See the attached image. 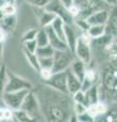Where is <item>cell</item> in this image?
<instances>
[{
	"mask_svg": "<svg viewBox=\"0 0 117 122\" xmlns=\"http://www.w3.org/2000/svg\"><path fill=\"white\" fill-rule=\"evenodd\" d=\"M86 67H88V64L85 63L84 61H81V59H78V58L75 57L73 62L71 63L69 69H70L71 72H73V73L76 75L78 78L81 79V81H82V78H84V75L86 73Z\"/></svg>",
	"mask_w": 117,
	"mask_h": 122,
	"instance_id": "44dd1931",
	"label": "cell"
},
{
	"mask_svg": "<svg viewBox=\"0 0 117 122\" xmlns=\"http://www.w3.org/2000/svg\"><path fill=\"white\" fill-rule=\"evenodd\" d=\"M67 89H68V94L73 95L77 91L82 90V81L75 75L73 72H71L70 69H67Z\"/></svg>",
	"mask_w": 117,
	"mask_h": 122,
	"instance_id": "ac0fdd59",
	"label": "cell"
},
{
	"mask_svg": "<svg viewBox=\"0 0 117 122\" xmlns=\"http://www.w3.org/2000/svg\"><path fill=\"white\" fill-rule=\"evenodd\" d=\"M41 109L46 121H69L72 111V98L68 94L58 92L45 85L36 91Z\"/></svg>",
	"mask_w": 117,
	"mask_h": 122,
	"instance_id": "6da1fadb",
	"label": "cell"
},
{
	"mask_svg": "<svg viewBox=\"0 0 117 122\" xmlns=\"http://www.w3.org/2000/svg\"><path fill=\"white\" fill-rule=\"evenodd\" d=\"M43 83L58 92L68 94V89H67V70L53 72L51 77L47 79V81H43Z\"/></svg>",
	"mask_w": 117,
	"mask_h": 122,
	"instance_id": "9c48e42d",
	"label": "cell"
},
{
	"mask_svg": "<svg viewBox=\"0 0 117 122\" xmlns=\"http://www.w3.org/2000/svg\"><path fill=\"white\" fill-rule=\"evenodd\" d=\"M33 85L31 81L20 76L13 72L8 71V81L5 87V92H16L21 90H33Z\"/></svg>",
	"mask_w": 117,
	"mask_h": 122,
	"instance_id": "30bf717a",
	"label": "cell"
},
{
	"mask_svg": "<svg viewBox=\"0 0 117 122\" xmlns=\"http://www.w3.org/2000/svg\"><path fill=\"white\" fill-rule=\"evenodd\" d=\"M25 1L31 4L33 7H45L50 0H25Z\"/></svg>",
	"mask_w": 117,
	"mask_h": 122,
	"instance_id": "8d00e7d4",
	"label": "cell"
},
{
	"mask_svg": "<svg viewBox=\"0 0 117 122\" xmlns=\"http://www.w3.org/2000/svg\"><path fill=\"white\" fill-rule=\"evenodd\" d=\"M7 121H14L13 111L5 105L0 106V122H7Z\"/></svg>",
	"mask_w": 117,
	"mask_h": 122,
	"instance_id": "4316f807",
	"label": "cell"
},
{
	"mask_svg": "<svg viewBox=\"0 0 117 122\" xmlns=\"http://www.w3.org/2000/svg\"><path fill=\"white\" fill-rule=\"evenodd\" d=\"M77 121L78 122H93V121H96V119H95V117H93L86 111L85 113L81 114V115H77Z\"/></svg>",
	"mask_w": 117,
	"mask_h": 122,
	"instance_id": "d590c367",
	"label": "cell"
},
{
	"mask_svg": "<svg viewBox=\"0 0 117 122\" xmlns=\"http://www.w3.org/2000/svg\"><path fill=\"white\" fill-rule=\"evenodd\" d=\"M92 41L93 39L89 36L86 32H82L81 34L78 41L74 49V55L76 58L84 61L85 63L89 64L93 61V50H92Z\"/></svg>",
	"mask_w": 117,
	"mask_h": 122,
	"instance_id": "3957f363",
	"label": "cell"
},
{
	"mask_svg": "<svg viewBox=\"0 0 117 122\" xmlns=\"http://www.w3.org/2000/svg\"><path fill=\"white\" fill-rule=\"evenodd\" d=\"M38 30L39 29H29V30H25V32L22 34V36H21V43L36 39Z\"/></svg>",
	"mask_w": 117,
	"mask_h": 122,
	"instance_id": "4dcf8cb0",
	"label": "cell"
},
{
	"mask_svg": "<svg viewBox=\"0 0 117 122\" xmlns=\"http://www.w3.org/2000/svg\"><path fill=\"white\" fill-rule=\"evenodd\" d=\"M7 2H14L13 0H0V7H1L3 4H5Z\"/></svg>",
	"mask_w": 117,
	"mask_h": 122,
	"instance_id": "7bdbcfd3",
	"label": "cell"
},
{
	"mask_svg": "<svg viewBox=\"0 0 117 122\" xmlns=\"http://www.w3.org/2000/svg\"><path fill=\"white\" fill-rule=\"evenodd\" d=\"M31 90H21V91H16V92H4L2 95L1 100L3 105L8 107L11 110H17L20 109L22 106L25 97L29 94Z\"/></svg>",
	"mask_w": 117,
	"mask_h": 122,
	"instance_id": "8992f818",
	"label": "cell"
},
{
	"mask_svg": "<svg viewBox=\"0 0 117 122\" xmlns=\"http://www.w3.org/2000/svg\"><path fill=\"white\" fill-rule=\"evenodd\" d=\"M109 11L110 8H102L93 12L91 15L86 17V20L90 25H106L109 18Z\"/></svg>",
	"mask_w": 117,
	"mask_h": 122,
	"instance_id": "4fadbf2b",
	"label": "cell"
},
{
	"mask_svg": "<svg viewBox=\"0 0 117 122\" xmlns=\"http://www.w3.org/2000/svg\"><path fill=\"white\" fill-rule=\"evenodd\" d=\"M71 98H72V101L73 102L84 103V104L86 105V92L84 90L77 91L76 93H74L73 95H71Z\"/></svg>",
	"mask_w": 117,
	"mask_h": 122,
	"instance_id": "836d02e7",
	"label": "cell"
},
{
	"mask_svg": "<svg viewBox=\"0 0 117 122\" xmlns=\"http://www.w3.org/2000/svg\"><path fill=\"white\" fill-rule=\"evenodd\" d=\"M22 48L28 50L30 52H33V53H36L37 52V49H38V43L36 39L31 40V41H27V42H24L22 43Z\"/></svg>",
	"mask_w": 117,
	"mask_h": 122,
	"instance_id": "d6a6232c",
	"label": "cell"
},
{
	"mask_svg": "<svg viewBox=\"0 0 117 122\" xmlns=\"http://www.w3.org/2000/svg\"><path fill=\"white\" fill-rule=\"evenodd\" d=\"M61 1L64 3V4H65L67 7H69L71 4H72V3L74 2V0H61Z\"/></svg>",
	"mask_w": 117,
	"mask_h": 122,
	"instance_id": "b9f144b4",
	"label": "cell"
},
{
	"mask_svg": "<svg viewBox=\"0 0 117 122\" xmlns=\"http://www.w3.org/2000/svg\"><path fill=\"white\" fill-rule=\"evenodd\" d=\"M103 1L106 3V5L109 7V8L117 5V0H103Z\"/></svg>",
	"mask_w": 117,
	"mask_h": 122,
	"instance_id": "ab89813d",
	"label": "cell"
},
{
	"mask_svg": "<svg viewBox=\"0 0 117 122\" xmlns=\"http://www.w3.org/2000/svg\"><path fill=\"white\" fill-rule=\"evenodd\" d=\"M21 109L25 110L33 118L34 121H46L42 109H41L39 99H38V96L34 89L30 91L27 95L24 103H22Z\"/></svg>",
	"mask_w": 117,
	"mask_h": 122,
	"instance_id": "277c9868",
	"label": "cell"
},
{
	"mask_svg": "<svg viewBox=\"0 0 117 122\" xmlns=\"http://www.w3.org/2000/svg\"><path fill=\"white\" fill-rule=\"evenodd\" d=\"M106 33H109L114 37L117 36V5L111 7L109 11V18L106 24Z\"/></svg>",
	"mask_w": 117,
	"mask_h": 122,
	"instance_id": "d6986e66",
	"label": "cell"
},
{
	"mask_svg": "<svg viewBox=\"0 0 117 122\" xmlns=\"http://www.w3.org/2000/svg\"><path fill=\"white\" fill-rule=\"evenodd\" d=\"M74 3L81 9L78 17L86 18L95 11L102 8H109L103 0H74Z\"/></svg>",
	"mask_w": 117,
	"mask_h": 122,
	"instance_id": "52a82bcc",
	"label": "cell"
},
{
	"mask_svg": "<svg viewBox=\"0 0 117 122\" xmlns=\"http://www.w3.org/2000/svg\"><path fill=\"white\" fill-rule=\"evenodd\" d=\"M13 116H14V121H18V122L34 121L33 118L21 108L17 110H13Z\"/></svg>",
	"mask_w": 117,
	"mask_h": 122,
	"instance_id": "f1b7e54d",
	"label": "cell"
},
{
	"mask_svg": "<svg viewBox=\"0 0 117 122\" xmlns=\"http://www.w3.org/2000/svg\"><path fill=\"white\" fill-rule=\"evenodd\" d=\"M108 110H109L108 103L105 102V101H102V100L95 103V104H92V105L88 106V112L93 117H95V119L105 115V114L108 112Z\"/></svg>",
	"mask_w": 117,
	"mask_h": 122,
	"instance_id": "e0dca14e",
	"label": "cell"
},
{
	"mask_svg": "<svg viewBox=\"0 0 117 122\" xmlns=\"http://www.w3.org/2000/svg\"><path fill=\"white\" fill-rule=\"evenodd\" d=\"M99 79H100V75L98 73L97 69L91 66V64H89L88 67H86V73L84 75V78H82V90L84 91L88 90L90 86L99 82Z\"/></svg>",
	"mask_w": 117,
	"mask_h": 122,
	"instance_id": "5bb4252c",
	"label": "cell"
},
{
	"mask_svg": "<svg viewBox=\"0 0 117 122\" xmlns=\"http://www.w3.org/2000/svg\"><path fill=\"white\" fill-rule=\"evenodd\" d=\"M45 7L52 13H54L56 16L61 17L65 24H73L74 22V18L70 14L68 7L61 0H50Z\"/></svg>",
	"mask_w": 117,
	"mask_h": 122,
	"instance_id": "ba28073f",
	"label": "cell"
},
{
	"mask_svg": "<svg viewBox=\"0 0 117 122\" xmlns=\"http://www.w3.org/2000/svg\"><path fill=\"white\" fill-rule=\"evenodd\" d=\"M39 73L41 75L42 81H47V79H49L51 77V75L53 74V71H52L51 68H41Z\"/></svg>",
	"mask_w": 117,
	"mask_h": 122,
	"instance_id": "74e56055",
	"label": "cell"
},
{
	"mask_svg": "<svg viewBox=\"0 0 117 122\" xmlns=\"http://www.w3.org/2000/svg\"><path fill=\"white\" fill-rule=\"evenodd\" d=\"M64 33H65V42L67 44L68 49L74 53V49L76 43L78 41L81 34L82 33L81 30L73 24H65L64 25Z\"/></svg>",
	"mask_w": 117,
	"mask_h": 122,
	"instance_id": "8fae6325",
	"label": "cell"
},
{
	"mask_svg": "<svg viewBox=\"0 0 117 122\" xmlns=\"http://www.w3.org/2000/svg\"><path fill=\"white\" fill-rule=\"evenodd\" d=\"M75 59V55L69 49L67 50H55L53 55V67L52 71L59 72L67 70Z\"/></svg>",
	"mask_w": 117,
	"mask_h": 122,
	"instance_id": "5b68a950",
	"label": "cell"
},
{
	"mask_svg": "<svg viewBox=\"0 0 117 122\" xmlns=\"http://www.w3.org/2000/svg\"><path fill=\"white\" fill-rule=\"evenodd\" d=\"M15 4H16L15 2H7L5 4H3L0 8H1L4 15H13L16 14L17 12V8Z\"/></svg>",
	"mask_w": 117,
	"mask_h": 122,
	"instance_id": "f546056e",
	"label": "cell"
},
{
	"mask_svg": "<svg viewBox=\"0 0 117 122\" xmlns=\"http://www.w3.org/2000/svg\"><path fill=\"white\" fill-rule=\"evenodd\" d=\"M86 106L95 104V103L99 102L102 100L101 98V86L100 83L97 82L95 85H93L92 86H90L88 90H86Z\"/></svg>",
	"mask_w": 117,
	"mask_h": 122,
	"instance_id": "2e32d148",
	"label": "cell"
},
{
	"mask_svg": "<svg viewBox=\"0 0 117 122\" xmlns=\"http://www.w3.org/2000/svg\"><path fill=\"white\" fill-rule=\"evenodd\" d=\"M34 11H35V15L40 25V28H46L50 25L56 17V15L49 11L46 7H34Z\"/></svg>",
	"mask_w": 117,
	"mask_h": 122,
	"instance_id": "7c38bea8",
	"label": "cell"
},
{
	"mask_svg": "<svg viewBox=\"0 0 117 122\" xmlns=\"http://www.w3.org/2000/svg\"><path fill=\"white\" fill-rule=\"evenodd\" d=\"M3 17H4V13L2 12V10L1 8H0V22H1V20H3Z\"/></svg>",
	"mask_w": 117,
	"mask_h": 122,
	"instance_id": "ee69618b",
	"label": "cell"
},
{
	"mask_svg": "<svg viewBox=\"0 0 117 122\" xmlns=\"http://www.w3.org/2000/svg\"><path fill=\"white\" fill-rule=\"evenodd\" d=\"M89 36L92 39H96L101 36H103L106 33V25H90V28L86 30Z\"/></svg>",
	"mask_w": 117,
	"mask_h": 122,
	"instance_id": "d4e9b609",
	"label": "cell"
},
{
	"mask_svg": "<svg viewBox=\"0 0 117 122\" xmlns=\"http://www.w3.org/2000/svg\"><path fill=\"white\" fill-rule=\"evenodd\" d=\"M0 25H2L3 30L7 33V35L12 34L15 32L16 26H17V17L16 14L13 15H4L3 20L0 22Z\"/></svg>",
	"mask_w": 117,
	"mask_h": 122,
	"instance_id": "ffe728a7",
	"label": "cell"
},
{
	"mask_svg": "<svg viewBox=\"0 0 117 122\" xmlns=\"http://www.w3.org/2000/svg\"><path fill=\"white\" fill-rule=\"evenodd\" d=\"M100 86L109 97L117 98V59L109 60V65L104 67L101 75Z\"/></svg>",
	"mask_w": 117,
	"mask_h": 122,
	"instance_id": "7a4b0ae2",
	"label": "cell"
},
{
	"mask_svg": "<svg viewBox=\"0 0 117 122\" xmlns=\"http://www.w3.org/2000/svg\"><path fill=\"white\" fill-rule=\"evenodd\" d=\"M64 25H65V22L62 20L61 17L56 16L54 18V20L51 22L50 26L52 28V30L56 33L59 38H61L62 40L65 41V33H64Z\"/></svg>",
	"mask_w": 117,
	"mask_h": 122,
	"instance_id": "7402d4cb",
	"label": "cell"
},
{
	"mask_svg": "<svg viewBox=\"0 0 117 122\" xmlns=\"http://www.w3.org/2000/svg\"><path fill=\"white\" fill-rule=\"evenodd\" d=\"M39 63L41 68H51L53 67V57H45L39 58Z\"/></svg>",
	"mask_w": 117,
	"mask_h": 122,
	"instance_id": "e575fe53",
	"label": "cell"
},
{
	"mask_svg": "<svg viewBox=\"0 0 117 122\" xmlns=\"http://www.w3.org/2000/svg\"><path fill=\"white\" fill-rule=\"evenodd\" d=\"M114 42H115V43H116V44H117V36H116V37H115V39H114Z\"/></svg>",
	"mask_w": 117,
	"mask_h": 122,
	"instance_id": "f6af8a7d",
	"label": "cell"
},
{
	"mask_svg": "<svg viewBox=\"0 0 117 122\" xmlns=\"http://www.w3.org/2000/svg\"><path fill=\"white\" fill-rule=\"evenodd\" d=\"M72 111L76 115H81V114L85 113L88 111V106L84 103H78V102H73L72 104Z\"/></svg>",
	"mask_w": 117,
	"mask_h": 122,
	"instance_id": "1f68e13d",
	"label": "cell"
},
{
	"mask_svg": "<svg viewBox=\"0 0 117 122\" xmlns=\"http://www.w3.org/2000/svg\"><path fill=\"white\" fill-rule=\"evenodd\" d=\"M6 37H7V33L5 32L4 30H3L2 25H0V43H2V42H5Z\"/></svg>",
	"mask_w": 117,
	"mask_h": 122,
	"instance_id": "f35d334b",
	"label": "cell"
},
{
	"mask_svg": "<svg viewBox=\"0 0 117 122\" xmlns=\"http://www.w3.org/2000/svg\"><path fill=\"white\" fill-rule=\"evenodd\" d=\"M55 52V49L52 47L50 44L46 46H42V47H38L36 54L39 58H45V57H53Z\"/></svg>",
	"mask_w": 117,
	"mask_h": 122,
	"instance_id": "484cf974",
	"label": "cell"
},
{
	"mask_svg": "<svg viewBox=\"0 0 117 122\" xmlns=\"http://www.w3.org/2000/svg\"><path fill=\"white\" fill-rule=\"evenodd\" d=\"M36 41L38 43V47H42V46H46L49 44V38L46 28H40L38 30Z\"/></svg>",
	"mask_w": 117,
	"mask_h": 122,
	"instance_id": "83f0119b",
	"label": "cell"
},
{
	"mask_svg": "<svg viewBox=\"0 0 117 122\" xmlns=\"http://www.w3.org/2000/svg\"><path fill=\"white\" fill-rule=\"evenodd\" d=\"M22 52H24V55L27 59L28 63L31 65V67L33 68L34 70H36L37 72H39L41 69V66H40V63H39V57L36 53H33V52H30L28 50L22 48Z\"/></svg>",
	"mask_w": 117,
	"mask_h": 122,
	"instance_id": "603a6c76",
	"label": "cell"
},
{
	"mask_svg": "<svg viewBox=\"0 0 117 122\" xmlns=\"http://www.w3.org/2000/svg\"><path fill=\"white\" fill-rule=\"evenodd\" d=\"M13 1H14V2H15V3H17L18 1H20V0H13Z\"/></svg>",
	"mask_w": 117,
	"mask_h": 122,
	"instance_id": "bcb514c9",
	"label": "cell"
},
{
	"mask_svg": "<svg viewBox=\"0 0 117 122\" xmlns=\"http://www.w3.org/2000/svg\"><path fill=\"white\" fill-rule=\"evenodd\" d=\"M8 81V69L5 64H0V99L5 92V87Z\"/></svg>",
	"mask_w": 117,
	"mask_h": 122,
	"instance_id": "cb8c5ba5",
	"label": "cell"
},
{
	"mask_svg": "<svg viewBox=\"0 0 117 122\" xmlns=\"http://www.w3.org/2000/svg\"><path fill=\"white\" fill-rule=\"evenodd\" d=\"M46 30L48 33L49 44H50L55 50H67V49H68L66 42L56 35V33L52 30V28L50 25L46 26Z\"/></svg>",
	"mask_w": 117,
	"mask_h": 122,
	"instance_id": "9a60e30c",
	"label": "cell"
},
{
	"mask_svg": "<svg viewBox=\"0 0 117 122\" xmlns=\"http://www.w3.org/2000/svg\"><path fill=\"white\" fill-rule=\"evenodd\" d=\"M3 51H4V42H2V43H0V64H1V61H2Z\"/></svg>",
	"mask_w": 117,
	"mask_h": 122,
	"instance_id": "60d3db41",
	"label": "cell"
}]
</instances>
